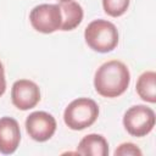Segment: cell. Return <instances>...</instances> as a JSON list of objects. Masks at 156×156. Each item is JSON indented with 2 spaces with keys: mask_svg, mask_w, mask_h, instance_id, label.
Instances as JSON below:
<instances>
[{
  "mask_svg": "<svg viewBox=\"0 0 156 156\" xmlns=\"http://www.w3.org/2000/svg\"><path fill=\"white\" fill-rule=\"evenodd\" d=\"M130 73L128 67L118 60L102 63L95 72L94 88L104 98H117L129 87Z\"/></svg>",
  "mask_w": 156,
  "mask_h": 156,
  "instance_id": "obj_1",
  "label": "cell"
},
{
  "mask_svg": "<svg viewBox=\"0 0 156 156\" xmlns=\"http://www.w3.org/2000/svg\"><path fill=\"white\" fill-rule=\"evenodd\" d=\"M84 39L91 50L105 54L112 51L117 46L118 30L110 21L94 20L87 26L84 30Z\"/></svg>",
  "mask_w": 156,
  "mask_h": 156,
  "instance_id": "obj_2",
  "label": "cell"
},
{
  "mask_svg": "<svg viewBox=\"0 0 156 156\" xmlns=\"http://www.w3.org/2000/svg\"><path fill=\"white\" fill-rule=\"evenodd\" d=\"M99 117L98 104L89 98H78L71 101L63 112V121L66 126L72 130H83L91 124Z\"/></svg>",
  "mask_w": 156,
  "mask_h": 156,
  "instance_id": "obj_3",
  "label": "cell"
},
{
  "mask_svg": "<svg viewBox=\"0 0 156 156\" xmlns=\"http://www.w3.org/2000/svg\"><path fill=\"white\" fill-rule=\"evenodd\" d=\"M156 122L155 112L146 105H134L129 107L123 116V126L126 130L136 138L149 134Z\"/></svg>",
  "mask_w": 156,
  "mask_h": 156,
  "instance_id": "obj_4",
  "label": "cell"
},
{
  "mask_svg": "<svg viewBox=\"0 0 156 156\" xmlns=\"http://www.w3.org/2000/svg\"><path fill=\"white\" fill-rule=\"evenodd\" d=\"M29 21L37 32L50 34L61 29L62 13L57 4H40L30 11Z\"/></svg>",
  "mask_w": 156,
  "mask_h": 156,
  "instance_id": "obj_5",
  "label": "cell"
},
{
  "mask_svg": "<svg viewBox=\"0 0 156 156\" xmlns=\"http://www.w3.org/2000/svg\"><path fill=\"white\" fill-rule=\"evenodd\" d=\"M26 130L28 135L39 143L49 140L56 132V119L45 111L32 112L26 118Z\"/></svg>",
  "mask_w": 156,
  "mask_h": 156,
  "instance_id": "obj_6",
  "label": "cell"
},
{
  "mask_svg": "<svg viewBox=\"0 0 156 156\" xmlns=\"http://www.w3.org/2000/svg\"><path fill=\"white\" fill-rule=\"evenodd\" d=\"M11 100L13 106L18 110H30L35 107L40 101V89L33 80L18 79L12 84Z\"/></svg>",
  "mask_w": 156,
  "mask_h": 156,
  "instance_id": "obj_7",
  "label": "cell"
},
{
  "mask_svg": "<svg viewBox=\"0 0 156 156\" xmlns=\"http://www.w3.org/2000/svg\"><path fill=\"white\" fill-rule=\"evenodd\" d=\"M21 141V129L18 122L12 117L0 118V152L4 155L13 154Z\"/></svg>",
  "mask_w": 156,
  "mask_h": 156,
  "instance_id": "obj_8",
  "label": "cell"
},
{
  "mask_svg": "<svg viewBox=\"0 0 156 156\" xmlns=\"http://www.w3.org/2000/svg\"><path fill=\"white\" fill-rule=\"evenodd\" d=\"M58 7L62 13V24L60 30H72L77 28L83 21V7L74 0L58 1Z\"/></svg>",
  "mask_w": 156,
  "mask_h": 156,
  "instance_id": "obj_9",
  "label": "cell"
},
{
  "mask_svg": "<svg viewBox=\"0 0 156 156\" xmlns=\"http://www.w3.org/2000/svg\"><path fill=\"white\" fill-rule=\"evenodd\" d=\"M77 154L91 156H106L108 154V143L100 134H88L79 141Z\"/></svg>",
  "mask_w": 156,
  "mask_h": 156,
  "instance_id": "obj_10",
  "label": "cell"
},
{
  "mask_svg": "<svg viewBox=\"0 0 156 156\" xmlns=\"http://www.w3.org/2000/svg\"><path fill=\"white\" fill-rule=\"evenodd\" d=\"M136 93L140 99L146 102H156V73L154 71H146L141 73L135 85Z\"/></svg>",
  "mask_w": 156,
  "mask_h": 156,
  "instance_id": "obj_11",
  "label": "cell"
},
{
  "mask_svg": "<svg viewBox=\"0 0 156 156\" xmlns=\"http://www.w3.org/2000/svg\"><path fill=\"white\" fill-rule=\"evenodd\" d=\"M129 2L130 0H102V7L108 16L119 17L127 12Z\"/></svg>",
  "mask_w": 156,
  "mask_h": 156,
  "instance_id": "obj_12",
  "label": "cell"
},
{
  "mask_svg": "<svg viewBox=\"0 0 156 156\" xmlns=\"http://www.w3.org/2000/svg\"><path fill=\"white\" fill-rule=\"evenodd\" d=\"M116 156H141V150L133 143H123L115 150Z\"/></svg>",
  "mask_w": 156,
  "mask_h": 156,
  "instance_id": "obj_13",
  "label": "cell"
},
{
  "mask_svg": "<svg viewBox=\"0 0 156 156\" xmlns=\"http://www.w3.org/2000/svg\"><path fill=\"white\" fill-rule=\"evenodd\" d=\"M6 90V78H5V69H4V65L0 61V96L4 95Z\"/></svg>",
  "mask_w": 156,
  "mask_h": 156,
  "instance_id": "obj_14",
  "label": "cell"
},
{
  "mask_svg": "<svg viewBox=\"0 0 156 156\" xmlns=\"http://www.w3.org/2000/svg\"><path fill=\"white\" fill-rule=\"evenodd\" d=\"M58 1H63V0H58Z\"/></svg>",
  "mask_w": 156,
  "mask_h": 156,
  "instance_id": "obj_15",
  "label": "cell"
}]
</instances>
